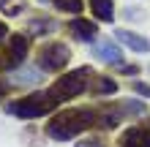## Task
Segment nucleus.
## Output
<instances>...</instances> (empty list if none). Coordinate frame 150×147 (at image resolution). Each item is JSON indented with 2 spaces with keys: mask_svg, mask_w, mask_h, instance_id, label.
<instances>
[{
  "mask_svg": "<svg viewBox=\"0 0 150 147\" xmlns=\"http://www.w3.org/2000/svg\"><path fill=\"white\" fill-rule=\"evenodd\" d=\"M96 120H98V115L93 109H66L57 117H52V123L47 125V134H49V139L66 142V139H74L79 131L90 128Z\"/></svg>",
  "mask_w": 150,
  "mask_h": 147,
  "instance_id": "obj_1",
  "label": "nucleus"
},
{
  "mask_svg": "<svg viewBox=\"0 0 150 147\" xmlns=\"http://www.w3.org/2000/svg\"><path fill=\"white\" fill-rule=\"evenodd\" d=\"M57 103H60V101L52 96V90H47V93L25 96L22 101H14L11 106H8V112L16 115V117H22V120H33V117H41V115H49Z\"/></svg>",
  "mask_w": 150,
  "mask_h": 147,
  "instance_id": "obj_2",
  "label": "nucleus"
},
{
  "mask_svg": "<svg viewBox=\"0 0 150 147\" xmlns=\"http://www.w3.org/2000/svg\"><path fill=\"white\" fill-rule=\"evenodd\" d=\"M68 60H71V52H68L66 44H60V41H49L47 46H41L38 52V68L41 71H63L68 65Z\"/></svg>",
  "mask_w": 150,
  "mask_h": 147,
  "instance_id": "obj_3",
  "label": "nucleus"
},
{
  "mask_svg": "<svg viewBox=\"0 0 150 147\" xmlns=\"http://www.w3.org/2000/svg\"><path fill=\"white\" fill-rule=\"evenodd\" d=\"M85 76H90V68H76V71L66 74L63 79H57L55 84H52V96H55L57 101H66V98L79 96V93L87 87V79H85Z\"/></svg>",
  "mask_w": 150,
  "mask_h": 147,
  "instance_id": "obj_4",
  "label": "nucleus"
},
{
  "mask_svg": "<svg viewBox=\"0 0 150 147\" xmlns=\"http://www.w3.org/2000/svg\"><path fill=\"white\" fill-rule=\"evenodd\" d=\"M68 30H71V36L76 41H85V44H90V41L98 36V27H96V22H87V19H71L68 22Z\"/></svg>",
  "mask_w": 150,
  "mask_h": 147,
  "instance_id": "obj_5",
  "label": "nucleus"
},
{
  "mask_svg": "<svg viewBox=\"0 0 150 147\" xmlns=\"http://www.w3.org/2000/svg\"><path fill=\"white\" fill-rule=\"evenodd\" d=\"M120 147H150V128L145 125H134L123 134Z\"/></svg>",
  "mask_w": 150,
  "mask_h": 147,
  "instance_id": "obj_6",
  "label": "nucleus"
},
{
  "mask_svg": "<svg viewBox=\"0 0 150 147\" xmlns=\"http://www.w3.org/2000/svg\"><path fill=\"white\" fill-rule=\"evenodd\" d=\"M115 38H117L123 46L134 49V52H147L150 49V41L145 36H139V33H134V30H117V33H115Z\"/></svg>",
  "mask_w": 150,
  "mask_h": 147,
  "instance_id": "obj_7",
  "label": "nucleus"
},
{
  "mask_svg": "<svg viewBox=\"0 0 150 147\" xmlns=\"http://www.w3.org/2000/svg\"><path fill=\"white\" fill-rule=\"evenodd\" d=\"M30 52V41L28 36H14L11 38V65H22V60Z\"/></svg>",
  "mask_w": 150,
  "mask_h": 147,
  "instance_id": "obj_8",
  "label": "nucleus"
},
{
  "mask_svg": "<svg viewBox=\"0 0 150 147\" xmlns=\"http://www.w3.org/2000/svg\"><path fill=\"white\" fill-rule=\"evenodd\" d=\"M93 52H96V57H101V60H104V63H120V57H123V52L115 46V44H109V41H101V44H96Z\"/></svg>",
  "mask_w": 150,
  "mask_h": 147,
  "instance_id": "obj_9",
  "label": "nucleus"
},
{
  "mask_svg": "<svg viewBox=\"0 0 150 147\" xmlns=\"http://www.w3.org/2000/svg\"><path fill=\"white\" fill-rule=\"evenodd\" d=\"M90 6H93V14H96V19H101V22H112V19H115L112 0H90Z\"/></svg>",
  "mask_w": 150,
  "mask_h": 147,
  "instance_id": "obj_10",
  "label": "nucleus"
},
{
  "mask_svg": "<svg viewBox=\"0 0 150 147\" xmlns=\"http://www.w3.org/2000/svg\"><path fill=\"white\" fill-rule=\"evenodd\" d=\"M0 11L8 16H16L19 11H25V0H0Z\"/></svg>",
  "mask_w": 150,
  "mask_h": 147,
  "instance_id": "obj_11",
  "label": "nucleus"
},
{
  "mask_svg": "<svg viewBox=\"0 0 150 147\" xmlns=\"http://www.w3.org/2000/svg\"><path fill=\"white\" fill-rule=\"evenodd\" d=\"M52 3L66 14H82V0H52Z\"/></svg>",
  "mask_w": 150,
  "mask_h": 147,
  "instance_id": "obj_12",
  "label": "nucleus"
},
{
  "mask_svg": "<svg viewBox=\"0 0 150 147\" xmlns=\"http://www.w3.org/2000/svg\"><path fill=\"white\" fill-rule=\"evenodd\" d=\"M96 93H101V96H112V93H117V82H112L109 76H101V79L96 82Z\"/></svg>",
  "mask_w": 150,
  "mask_h": 147,
  "instance_id": "obj_13",
  "label": "nucleus"
},
{
  "mask_svg": "<svg viewBox=\"0 0 150 147\" xmlns=\"http://www.w3.org/2000/svg\"><path fill=\"white\" fill-rule=\"evenodd\" d=\"M55 30V22L52 19H33L30 22V33H36V36H41V33H52Z\"/></svg>",
  "mask_w": 150,
  "mask_h": 147,
  "instance_id": "obj_14",
  "label": "nucleus"
},
{
  "mask_svg": "<svg viewBox=\"0 0 150 147\" xmlns=\"http://www.w3.org/2000/svg\"><path fill=\"white\" fill-rule=\"evenodd\" d=\"M134 90L139 93V96H145V98H150V84H145V82H134Z\"/></svg>",
  "mask_w": 150,
  "mask_h": 147,
  "instance_id": "obj_15",
  "label": "nucleus"
},
{
  "mask_svg": "<svg viewBox=\"0 0 150 147\" xmlns=\"http://www.w3.org/2000/svg\"><path fill=\"white\" fill-rule=\"evenodd\" d=\"M76 147H101L98 142H96V139H87V142H79Z\"/></svg>",
  "mask_w": 150,
  "mask_h": 147,
  "instance_id": "obj_16",
  "label": "nucleus"
},
{
  "mask_svg": "<svg viewBox=\"0 0 150 147\" xmlns=\"http://www.w3.org/2000/svg\"><path fill=\"white\" fill-rule=\"evenodd\" d=\"M6 90H8V84H6L3 79H0V98H3V96H6Z\"/></svg>",
  "mask_w": 150,
  "mask_h": 147,
  "instance_id": "obj_17",
  "label": "nucleus"
},
{
  "mask_svg": "<svg viewBox=\"0 0 150 147\" xmlns=\"http://www.w3.org/2000/svg\"><path fill=\"white\" fill-rule=\"evenodd\" d=\"M3 36H8V27H6L3 22H0V38H3Z\"/></svg>",
  "mask_w": 150,
  "mask_h": 147,
  "instance_id": "obj_18",
  "label": "nucleus"
}]
</instances>
